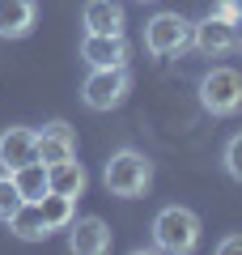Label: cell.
<instances>
[{
	"label": "cell",
	"mask_w": 242,
	"mask_h": 255,
	"mask_svg": "<svg viewBox=\"0 0 242 255\" xmlns=\"http://www.w3.org/2000/svg\"><path fill=\"white\" fill-rule=\"evenodd\" d=\"M144 51L153 60H174V55L191 51V21L183 17L179 9H161L144 21V34H140Z\"/></svg>",
	"instance_id": "277c9868"
},
{
	"label": "cell",
	"mask_w": 242,
	"mask_h": 255,
	"mask_svg": "<svg viewBox=\"0 0 242 255\" xmlns=\"http://www.w3.org/2000/svg\"><path fill=\"white\" fill-rule=\"evenodd\" d=\"M217 251L221 255H242V234H225L221 243H217Z\"/></svg>",
	"instance_id": "ffe728a7"
},
{
	"label": "cell",
	"mask_w": 242,
	"mask_h": 255,
	"mask_svg": "<svg viewBox=\"0 0 242 255\" xmlns=\"http://www.w3.org/2000/svg\"><path fill=\"white\" fill-rule=\"evenodd\" d=\"M4 226H9V234L21 238V243H43V238H51V230H47V221H43V213H38L34 200H21L17 209L9 213Z\"/></svg>",
	"instance_id": "5bb4252c"
},
{
	"label": "cell",
	"mask_w": 242,
	"mask_h": 255,
	"mask_svg": "<svg viewBox=\"0 0 242 255\" xmlns=\"http://www.w3.org/2000/svg\"><path fill=\"white\" fill-rule=\"evenodd\" d=\"M115 247V234L102 217H72L68 226V251L72 255H107Z\"/></svg>",
	"instance_id": "ba28073f"
},
{
	"label": "cell",
	"mask_w": 242,
	"mask_h": 255,
	"mask_svg": "<svg viewBox=\"0 0 242 255\" xmlns=\"http://www.w3.org/2000/svg\"><path fill=\"white\" fill-rule=\"evenodd\" d=\"M191 47H196L200 55H208V60H221V55L238 51V26L204 13L200 21H191Z\"/></svg>",
	"instance_id": "8992f818"
},
{
	"label": "cell",
	"mask_w": 242,
	"mask_h": 255,
	"mask_svg": "<svg viewBox=\"0 0 242 255\" xmlns=\"http://www.w3.org/2000/svg\"><path fill=\"white\" fill-rule=\"evenodd\" d=\"M208 13H213V17H221V21H234V26L242 21V4H238V0H213V4H208Z\"/></svg>",
	"instance_id": "d6986e66"
},
{
	"label": "cell",
	"mask_w": 242,
	"mask_h": 255,
	"mask_svg": "<svg viewBox=\"0 0 242 255\" xmlns=\"http://www.w3.org/2000/svg\"><path fill=\"white\" fill-rule=\"evenodd\" d=\"M38 132V162L43 166H55L64 157H77V132H72L68 119H51V124L34 128Z\"/></svg>",
	"instance_id": "9c48e42d"
},
{
	"label": "cell",
	"mask_w": 242,
	"mask_h": 255,
	"mask_svg": "<svg viewBox=\"0 0 242 255\" xmlns=\"http://www.w3.org/2000/svg\"><path fill=\"white\" fill-rule=\"evenodd\" d=\"M140 4H153V0H140Z\"/></svg>",
	"instance_id": "7402d4cb"
},
{
	"label": "cell",
	"mask_w": 242,
	"mask_h": 255,
	"mask_svg": "<svg viewBox=\"0 0 242 255\" xmlns=\"http://www.w3.org/2000/svg\"><path fill=\"white\" fill-rule=\"evenodd\" d=\"M81 26H85V34H123V26H127L123 4L119 0H85Z\"/></svg>",
	"instance_id": "7c38bea8"
},
{
	"label": "cell",
	"mask_w": 242,
	"mask_h": 255,
	"mask_svg": "<svg viewBox=\"0 0 242 255\" xmlns=\"http://www.w3.org/2000/svg\"><path fill=\"white\" fill-rule=\"evenodd\" d=\"M196 98L204 107V115L213 119H230L242 111V73L230 64H213L196 85Z\"/></svg>",
	"instance_id": "3957f363"
},
{
	"label": "cell",
	"mask_w": 242,
	"mask_h": 255,
	"mask_svg": "<svg viewBox=\"0 0 242 255\" xmlns=\"http://www.w3.org/2000/svg\"><path fill=\"white\" fill-rule=\"evenodd\" d=\"M132 94V73L127 64H115V68H90L85 85H81V102L90 111H115L127 102Z\"/></svg>",
	"instance_id": "5b68a950"
},
{
	"label": "cell",
	"mask_w": 242,
	"mask_h": 255,
	"mask_svg": "<svg viewBox=\"0 0 242 255\" xmlns=\"http://www.w3.org/2000/svg\"><path fill=\"white\" fill-rule=\"evenodd\" d=\"M221 170L230 174L234 183H242V132H234V136L221 145Z\"/></svg>",
	"instance_id": "e0dca14e"
},
{
	"label": "cell",
	"mask_w": 242,
	"mask_h": 255,
	"mask_svg": "<svg viewBox=\"0 0 242 255\" xmlns=\"http://www.w3.org/2000/svg\"><path fill=\"white\" fill-rule=\"evenodd\" d=\"M153 247L157 251H170V255H187L200 247V217L187 209V204H166V209H157V217H153Z\"/></svg>",
	"instance_id": "7a4b0ae2"
},
{
	"label": "cell",
	"mask_w": 242,
	"mask_h": 255,
	"mask_svg": "<svg viewBox=\"0 0 242 255\" xmlns=\"http://www.w3.org/2000/svg\"><path fill=\"white\" fill-rule=\"evenodd\" d=\"M81 60L90 64V68L127 64V38L123 34H85L81 38Z\"/></svg>",
	"instance_id": "8fae6325"
},
{
	"label": "cell",
	"mask_w": 242,
	"mask_h": 255,
	"mask_svg": "<svg viewBox=\"0 0 242 255\" xmlns=\"http://www.w3.org/2000/svg\"><path fill=\"white\" fill-rule=\"evenodd\" d=\"M238 51H242V21H238Z\"/></svg>",
	"instance_id": "44dd1931"
},
{
	"label": "cell",
	"mask_w": 242,
	"mask_h": 255,
	"mask_svg": "<svg viewBox=\"0 0 242 255\" xmlns=\"http://www.w3.org/2000/svg\"><path fill=\"white\" fill-rule=\"evenodd\" d=\"M13 187H17L21 200H38L47 191V166L43 162H26L21 170H13Z\"/></svg>",
	"instance_id": "2e32d148"
},
{
	"label": "cell",
	"mask_w": 242,
	"mask_h": 255,
	"mask_svg": "<svg viewBox=\"0 0 242 255\" xmlns=\"http://www.w3.org/2000/svg\"><path fill=\"white\" fill-rule=\"evenodd\" d=\"M26 162H38V132L26 124H9L0 132V170L13 174Z\"/></svg>",
	"instance_id": "52a82bcc"
},
{
	"label": "cell",
	"mask_w": 242,
	"mask_h": 255,
	"mask_svg": "<svg viewBox=\"0 0 242 255\" xmlns=\"http://www.w3.org/2000/svg\"><path fill=\"white\" fill-rule=\"evenodd\" d=\"M102 187H107V196H119V200H140L144 191L153 187L149 153H140V149H132V145L115 149V153L107 157V166H102Z\"/></svg>",
	"instance_id": "6da1fadb"
},
{
	"label": "cell",
	"mask_w": 242,
	"mask_h": 255,
	"mask_svg": "<svg viewBox=\"0 0 242 255\" xmlns=\"http://www.w3.org/2000/svg\"><path fill=\"white\" fill-rule=\"evenodd\" d=\"M34 204H38V213H43V221H47V230H51V234L68 230L72 217H77V200H72V196H60V191H43Z\"/></svg>",
	"instance_id": "9a60e30c"
},
{
	"label": "cell",
	"mask_w": 242,
	"mask_h": 255,
	"mask_svg": "<svg viewBox=\"0 0 242 255\" xmlns=\"http://www.w3.org/2000/svg\"><path fill=\"white\" fill-rule=\"evenodd\" d=\"M85 187H90V174H85V166H81L77 157H64V162L47 166V191H60V196L81 200Z\"/></svg>",
	"instance_id": "4fadbf2b"
},
{
	"label": "cell",
	"mask_w": 242,
	"mask_h": 255,
	"mask_svg": "<svg viewBox=\"0 0 242 255\" xmlns=\"http://www.w3.org/2000/svg\"><path fill=\"white\" fill-rule=\"evenodd\" d=\"M38 26V0H0V38H30Z\"/></svg>",
	"instance_id": "30bf717a"
},
{
	"label": "cell",
	"mask_w": 242,
	"mask_h": 255,
	"mask_svg": "<svg viewBox=\"0 0 242 255\" xmlns=\"http://www.w3.org/2000/svg\"><path fill=\"white\" fill-rule=\"evenodd\" d=\"M21 204V196H17V187H13V174H4L0 170V221H9V213Z\"/></svg>",
	"instance_id": "ac0fdd59"
}]
</instances>
